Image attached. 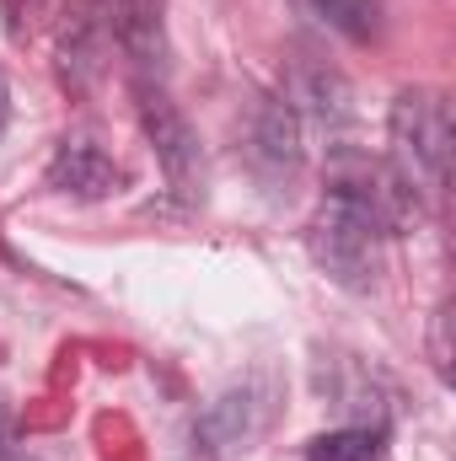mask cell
Here are the masks:
<instances>
[{"label":"cell","mask_w":456,"mask_h":461,"mask_svg":"<svg viewBox=\"0 0 456 461\" xmlns=\"http://www.w3.org/2000/svg\"><path fill=\"white\" fill-rule=\"evenodd\" d=\"M397 199H408V194L381 188L370 167L339 172L328 183V199L317 204V215L306 226L312 263L343 290H370L381 274V241L397 226Z\"/></svg>","instance_id":"1"},{"label":"cell","mask_w":456,"mask_h":461,"mask_svg":"<svg viewBox=\"0 0 456 461\" xmlns=\"http://www.w3.org/2000/svg\"><path fill=\"white\" fill-rule=\"evenodd\" d=\"M387 140H392V167H397V188L424 204H441L446 183H451V108L435 86H408L397 92L392 113H387Z\"/></svg>","instance_id":"2"},{"label":"cell","mask_w":456,"mask_h":461,"mask_svg":"<svg viewBox=\"0 0 456 461\" xmlns=\"http://www.w3.org/2000/svg\"><path fill=\"white\" fill-rule=\"evenodd\" d=\"M134 108H140V129H145L161 172H167V188L178 199H188V204L205 199V150H199V134H194L188 118L178 113V103L167 97V86L161 81H140Z\"/></svg>","instance_id":"3"},{"label":"cell","mask_w":456,"mask_h":461,"mask_svg":"<svg viewBox=\"0 0 456 461\" xmlns=\"http://www.w3.org/2000/svg\"><path fill=\"white\" fill-rule=\"evenodd\" d=\"M269 413H274V386H269L263 375H252V381H242V386L221 392V397H215V402L199 413V424H194V440H199L210 456L247 451V446L263 435Z\"/></svg>","instance_id":"4"},{"label":"cell","mask_w":456,"mask_h":461,"mask_svg":"<svg viewBox=\"0 0 456 461\" xmlns=\"http://www.w3.org/2000/svg\"><path fill=\"white\" fill-rule=\"evenodd\" d=\"M43 177H49V188L65 194V199H108V194H118V183H123L118 161L92 140V134H65Z\"/></svg>","instance_id":"5"},{"label":"cell","mask_w":456,"mask_h":461,"mask_svg":"<svg viewBox=\"0 0 456 461\" xmlns=\"http://www.w3.org/2000/svg\"><path fill=\"white\" fill-rule=\"evenodd\" d=\"M114 32L140 81H161L167 59V0H114Z\"/></svg>","instance_id":"6"},{"label":"cell","mask_w":456,"mask_h":461,"mask_svg":"<svg viewBox=\"0 0 456 461\" xmlns=\"http://www.w3.org/2000/svg\"><path fill=\"white\" fill-rule=\"evenodd\" d=\"M258 145V161H263V172H274V177H290L296 167H301V113L285 103V97H274V103H263V113H258V134H252Z\"/></svg>","instance_id":"7"},{"label":"cell","mask_w":456,"mask_h":461,"mask_svg":"<svg viewBox=\"0 0 456 461\" xmlns=\"http://www.w3.org/2000/svg\"><path fill=\"white\" fill-rule=\"evenodd\" d=\"M306 461H381V424H349L333 435H317L306 446Z\"/></svg>","instance_id":"8"},{"label":"cell","mask_w":456,"mask_h":461,"mask_svg":"<svg viewBox=\"0 0 456 461\" xmlns=\"http://www.w3.org/2000/svg\"><path fill=\"white\" fill-rule=\"evenodd\" d=\"M323 11L328 27H339L349 38H370L376 32V0H312Z\"/></svg>","instance_id":"9"},{"label":"cell","mask_w":456,"mask_h":461,"mask_svg":"<svg viewBox=\"0 0 456 461\" xmlns=\"http://www.w3.org/2000/svg\"><path fill=\"white\" fill-rule=\"evenodd\" d=\"M446 317H451V312L441 306V312H435V370H441V375H451V359H446Z\"/></svg>","instance_id":"10"},{"label":"cell","mask_w":456,"mask_h":461,"mask_svg":"<svg viewBox=\"0 0 456 461\" xmlns=\"http://www.w3.org/2000/svg\"><path fill=\"white\" fill-rule=\"evenodd\" d=\"M0 118H5V81H0Z\"/></svg>","instance_id":"11"},{"label":"cell","mask_w":456,"mask_h":461,"mask_svg":"<svg viewBox=\"0 0 456 461\" xmlns=\"http://www.w3.org/2000/svg\"><path fill=\"white\" fill-rule=\"evenodd\" d=\"M0 461H22V456H5V451H0Z\"/></svg>","instance_id":"12"},{"label":"cell","mask_w":456,"mask_h":461,"mask_svg":"<svg viewBox=\"0 0 456 461\" xmlns=\"http://www.w3.org/2000/svg\"><path fill=\"white\" fill-rule=\"evenodd\" d=\"M0 429H5V408H0Z\"/></svg>","instance_id":"13"}]
</instances>
